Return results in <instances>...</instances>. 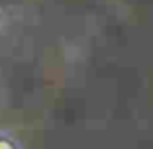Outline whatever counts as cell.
<instances>
[{
    "label": "cell",
    "instance_id": "cell-1",
    "mask_svg": "<svg viewBox=\"0 0 153 149\" xmlns=\"http://www.w3.org/2000/svg\"><path fill=\"white\" fill-rule=\"evenodd\" d=\"M0 149H22V141L10 130L0 128Z\"/></svg>",
    "mask_w": 153,
    "mask_h": 149
}]
</instances>
